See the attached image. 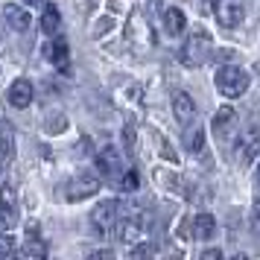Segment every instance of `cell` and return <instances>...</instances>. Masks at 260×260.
I'll use <instances>...</instances> for the list:
<instances>
[{
    "label": "cell",
    "mask_w": 260,
    "mask_h": 260,
    "mask_svg": "<svg viewBox=\"0 0 260 260\" xmlns=\"http://www.w3.org/2000/svg\"><path fill=\"white\" fill-rule=\"evenodd\" d=\"M213 53H216V47H213L211 32L193 29V36H190L187 41H184V47H181V61H184L187 68H202V64L211 61Z\"/></svg>",
    "instance_id": "6da1fadb"
},
{
    "label": "cell",
    "mask_w": 260,
    "mask_h": 260,
    "mask_svg": "<svg viewBox=\"0 0 260 260\" xmlns=\"http://www.w3.org/2000/svg\"><path fill=\"white\" fill-rule=\"evenodd\" d=\"M213 82H216V91L222 96H243L248 91V73L243 71V68H237V64H222L219 71H216V76H213Z\"/></svg>",
    "instance_id": "7a4b0ae2"
},
{
    "label": "cell",
    "mask_w": 260,
    "mask_h": 260,
    "mask_svg": "<svg viewBox=\"0 0 260 260\" xmlns=\"http://www.w3.org/2000/svg\"><path fill=\"white\" fill-rule=\"evenodd\" d=\"M111 231H117V240L138 243V240H146V219H143L141 211H123L117 213Z\"/></svg>",
    "instance_id": "3957f363"
},
{
    "label": "cell",
    "mask_w": 260,
    "mask_h": 260,
    "mask_svg": "<svg viewBox=\"0 0 260 260\" xmlns=\"http://www.w3.org/2000/svg\"><path fill=\"white\" fill-rule=\"evenodd\" d=\"M96 170L103 173L106 178H117L126 173V167H123V155L114 143H106V146H100V152H96Z\"/></svg>",
    "instance_id": "277c9868"
},
{
    "label": "cell",
    "mask_w": 260,
    "mask_h": 260,
    "mask_svg": "<svg viewBox=\"0 0 260 260\" xmlns=\"http://www.w3.org/2000/svg\"><path fill=\"white\" fill-rule=\"evenodd\" d=\"M117 211H120V205L114 199H106V202H100L94 211H91V225H94V231L96 234H111V228H114V219H117Z\"/></svg>",
    "instance_id": "5b68a950"
},
{
    "label": "cell",
    "mask_w": 260,
    "mask_h": 260,
    "mask_svg": "<svg viewBox=\"0 0 260 260\" xmlns=\"http://www.w3.org/2000/svg\"><path fill=\"white\" fill-rule=\"evenodd\" d=\"M257 155H260V129L257 126H248L237 138V161L240 164H251Z\"/></svg>",
    "instance_id": "8992f818"
},
{
    "label": "cell",
    "mask_w": 260,
    "mask_h": 260,
    "mask_svg": "<svg viewBox=\"0 0 260 260\" xmlns=\"http://www.w3.org/2000/svg\"><path fill=\"white\" fill-rule=\"evenodd\" d=\"M213 15L222 26L234 29V26H240L246 9H243V0H213Z\"/></svg>",
    "instance_id": "52a82bcc"
},
{
    "label": "cell",
    "mask_w": 260,
    "mask_h": 260,
    "mask_svg": "<svg viewBox=\"0 0 260 260\" xmlns=\"http://www.w3.org/2000/svg\"><path fill=\"white\" fill-rule=\"evenodd\" d=\"M96 190H100V181H96L94 176H79L64 187V199L68 202H82V199H88V196H94Z\"/></svg>",
    "instance_id": "ba28073f"
},
{
    "label": "cell",
    "mask_w": 260,
    "mask_h": 260,
    "mask_svg": "<svg viewBox=\"0 0 260 260\" xmlns=\"http://www.w3.org/2000/svg\"><path fill=\"white\" fill-rule=\"evenodd\" d=\"M173 114H176V120L181 126H190L196 120V103H193V96L187 91H178L173 96Z\"/></svg>",
    "instance_id": "9c48e42d"
},
{
    "label": "cell",
    "mask_w": 260,
    "mask_h": 260,
    "mask_svg": "<svg viewBox=\"0 0 260 260\" xmlns=\"http://www.w3.org/2000/svg\"><path fill=\"white\" fill-rule=\"evenodd\" d=\"M6 100L15 108H26L32 103V82L29 79H15L12 88H9V94H6Z\"/></svg>",
    "instance_id": "30bf717a"
},
{
    "label": "cell",
    "mask_w": 260,
    "mask_h": 260,
    "mask_svg": "<svg viewBox=\"0 0 260 260\" xmlns=\"http://www.w3.org/2000/svg\"><path fill=\"white\" fill-rule=\"evenodd\" d=\"M3 18H6V24L18 29V32H26L29 29V9L26 6H18V3H6L3 6Z\"/></svg>",
    "instance_id": "8fae6325"
},
{
    "label": "cell",
    "mask_w": 260,
    "mask_h": 260,
    "mask_svg": "<svg viewBox=\"0 0 260 260\" xmlns=\"http://www.w3.org/2000/svg\"><path fill=\"white\" fill-rule=\"evenodd\" d=\"M0 225L3 228H15L18 225V208H15V193L3 187V196H0Z\"/></svg>",
    "instance_id": "7c38bea8"
},
{
    "label": "cell",
    "mask_w": 260,
    "mask_h": 260,
    "mask_svg": "<svg viewBox=\"0 0 260 260\" xmlns=\"http://www.w3.org/2000/svg\"><path fill=\"white\" fill-rule=\"evenodd\" d=\"M234 120H237V114H234V108L231 106H222L216 114H213V132H216V138H228L231 135V129H234Z\"/></svg>",
    "instance_id": "4fadbf2b"
},
{
    "label": "cell",
    "mask_w": 260,
    "mask_h": 260,
    "mask_svg": "<svg viewBox=\"0 0 260 260\" xmlns=\"http://www.w3.org/2000/svg\"><path fill=\"white\" fill-rule=\"evenodd\" d=\"M44 59L50 64H59V68H68V59H71V53H68V44L61 41V38H53L44 44Z\"/></svg>",
    "instance_id": "5bb4252c"
},
{
    "label": "cell",
    "mask_w": 260,
    "mask_h": 260,
    "mask_svg": "<svg viewBox=\"0 0 260 260\" xmlns=\"http://www.w3.org/2000/svg\"><path fill=\"white\" fill-rule=\"evenodd\" d=\"M216 231V219L211 213H196L193 216V240H211Z\"/></svg>",
    "instance_id": "9a60e30c"
},
{
    "label": "cell",
    "mask_w": 260,
    "mask_h": 260,
    "mask_svg": "<svg viewBox=\"0 0 260 260\" xmlns=\"http://www.w3.org/2000/svg\"><path fill=\"white\" fill-rule=\"evenodd\" d=\"M15 155V129L12 123H0V161H12Z\"/></svg>",
    "instance_id": "2e32d148"
},
{
    "label": "cell",
    "mask_w": 260,
    "mask_h": 260,
    "mask_svg": "<svg viewBox=\"0 0 260 260\" xmlns=\"http://www.w3.org/2000/svg\"><path fill=\"white\" fill-rule=\"evenodd\" d=\"M21 257H47V243L41 240V237H36V228H32V237H26L24 248L18 251Z\"/></svg>",
    "instance_id": "e0dca14e"
},
{
    "label": "cell",
    "mask_w": 260,
    "mask_h": 260,
    "mask_svg": "<svg viewBox=\"0 0 260 260\" xmlns=\"http://www.w3.org/2000/svg\"><path fill=\"white\" fill-rule=\"evenodd\" d=\"M164 26L170 36H181L184 32V26H187V18H184V12L181 9H167L164 12Z\"/></svg>",
    "instance_id": "ac0fdd59"
},
{
    "label": "cell",
    "mask_w": 260,
    "mask_h": 260,
    "mask_svg": "<svg viewBox=\"0 0 260 260\" xmlns=\"http://www.w3.org/2000/svg\"><path fill=\"white\" fill-rule=\"evenodd\" d=\"M59 24H61V15L56 6H44V15H41V32L44 36H56L59 32Z\"/></svg>",
    "instance_id": "d6986e66"
},
{
    "label": "cell",
    "mask_w": 260,
    "mask_h": 260,
    "mask_svg": "<svg viewBox=\"0 0 260 260\" xmlns=\"http://www.w3.org/2000/svg\"><path fill=\"white\" fill-rule=\"evenodd\" d=\"M44 129L50 132V135H59V132L68 129V120L61 117V114H56V117H47V123H44Z\"/></svg>",
    "instance_id": "ffe728a7"
},
{
    "label": "cell",
    "mask_w": 260,
    "mask_h": 260,
    "mask_svg": "<svg viewBox=\"0 0 260 260\" xmlns=\"http://www.w3.org/2000/svg\"><path fill=\"white\" fill-rule=\"evenodd\" d=\"M9 254H15V237L0 234V257H9Z\"/></svg>",
    "instance_id": "44dd1931"
},
{
    "label": "cell",
    "mask_w": 260,
    "mask_h": 260,
    "mask_svg": "<svg viewBox=\"0 0 260 260\" xmlns=\"http://www.w3.org/2000/svg\"><path fill=\"white\" fill-rule=\"evenodd\" d=\"M120 187L126 190V193H132V190H138V173H135V170H129V173H123V181H120Z\"/></svg>",
    "instance_id": "7402d4cb"
},
{
    "label": "cell",
    "mask_w": 260,
    "mask_h": 260,
    "mask_svg": "<svg viewBox=\"0 0 260 260\" xmlns=\"http://www.w3.org/2000/svg\"><path fill=\"white\" fill-rule=\"evenodd\" d=\"M123 146H126L129 155H135V126H126L123 129Z\"/></svg>",
    "instance_id": "603a6c76"
},
{
    "label": "cell",
    "mask_w": 260,
    "mask_h": 260,
    "mask_svg": "<svg viewBox=\"0 0 260 260\" xmlns=\"http://www.w3.org/2000/svg\"><path fill=\"white\" fill-rule=\"evenodd\" d=\"M251 228L260 234V193H257V199H254V208H251Z\"/></svg>",
    "instance_id": "cb8c5ba5"
},
{
    "label": "cell",
    "mask_w": 260,
    "mask_h": 260,
    "mask_svg": "<svg viewBox=\"0 0 260 260\" xmlns=\"http://www.w3.org/2000/svg\"><path fill=\"white\" fill-rule=\"evenodd\" d=\"M190 152H202V129H196V135H193V138H190Z\"/></svg>",
    "instance_id": "d4e9b609"
},
{
    "label": "cell",
    "mask_w": 260,
    "mask_h": 260,
    "mask_svg": "<svg viewBox=\"0 0 260 260\" xmlns=\"http://www.w3.org/2000/svg\"><path fill=\"white\" fill-rule=\"evenodd\" d=\"M219 257H222L219 248H208V251H202V260H219Z\"/></svg>",
    "instance_id": "484cf974"
},
{
    "label": "cell",
    "mask_w": 260,
    "mask_h": 260,
    "mask_svg": "<svg viewBox=\"0 0 260 260\" xmlns=\"http://www.w3.org/2000/svg\"><path fill=\"white\" fill-rule=\"evenodd\" d=\"M152 251H155L152 246H138L135 251H132V254H135V257H143V254H152Z\"/></svg>",
    "instance_id": "4316f807"
},
{
    "label": "cell",
    "mask_w": 260,
    "mask_h": 260,
    "mask_svg": "<svg viewBox=\"0 0 260 260\" xmlns=\"http://www.w3.org/2000/svg\"><path fill=\"white\" fill-rule=\"evenodd\" d=\"M26 9H38V6H47V0H21Z\"/></svg>",
    "instance_id": "83f0119b"
},
{
    "label": "cell",
    "mask_w": 260,
    "mask_h": 260,
    "mask_svg": "<svg viewBox=\"0 0 260 260\" xmlns=\"http://www.w3.org/2000/svg\"><path fill=\"white\" fill-rule=\"evenodd\" d=\"M108 26H111V21H103V24H96L94 36H106V32H108Z\"/></svg>",
    "instance_id": "f1b7e54d"
},
{
    "label": "cell",
    "mask_w": 260,
    "mask_h": 260,
    "mask_svg": "<svg viewBox=\"0 0 260 260\" xmlns=\"http://www.w3.org/2000/svg\"><path fill=\"white\" fill-rule=\"evenodd\" d=\"M6 187V167H3V161H0V190Z\"/></svg>",
    "instance_id": "f546056e"
},
{
    "label": "cell",
    "mask_w": 260,
    "mask_h": 260,
    "mask_svg": "<svg viewBox=\"0 0 260 260\" xmlns=\"http://www.w3.org/2000/svg\"><path fill=\"white\" fill-rule=\"evenodd\" d=\"M0 53H6V38H3V26H0Z\"/></svg>",
    "instance_id": "4dcf8cb0"
},
{
    "label": "cell",
    "mask_w": 260,
    "mask_h": 260,
    "mask_svg": "<svg viewBox=\"0 0 260 260\" xmlns=\"http://www.w3.org/2000/svg\"><path fill=\"white\" fill-rule=\"evenodd\" d=\"M254 181L260 184V164H257V170H254Z\"/></svg>",
    "instance_id": "1f68e13d"
}]
</instances>
